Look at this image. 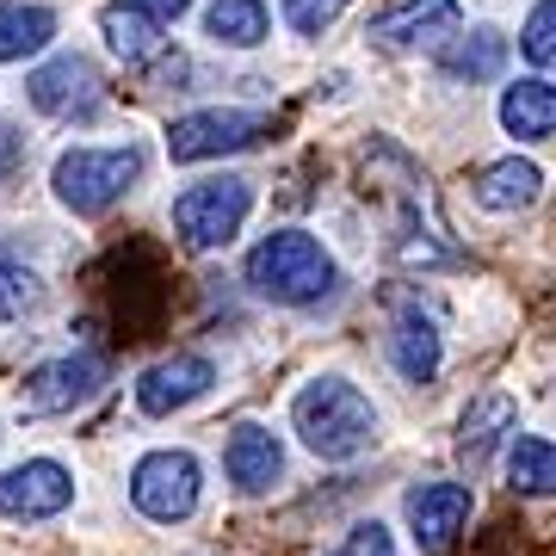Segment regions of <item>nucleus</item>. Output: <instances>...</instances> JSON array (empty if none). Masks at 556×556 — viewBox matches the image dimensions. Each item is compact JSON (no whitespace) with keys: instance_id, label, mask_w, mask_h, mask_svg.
Wrapping results in <instances>:
<instances>
[{"instance_id":"1","label":"nucleus","mask_w":556,"mask_h":556,"mask_svg":"<svg viewBox=\"0 0 556 556\" xmlns=\"http://www.w3.org/2000/svg\"><path fill=\"white\" fill-rule=\"evenodd\" d=\"M291 427L321 464H353L378 445V408L371 396L346 378H316L303 383L298 402H291Z\"/></svg>"},{"instance_id":"2","label":"nucleus","mask_w":556,"mask_h":556,"mask_svg":"<svg viewBox=\"0 0 556 556\" xmlns=\"http://www.w3.org/2000/svg\"><path fill=\"white\" fill-rule=\"evenodd\" d=\"M248 285H254L266 303L303 309V303H321L334 291L340 266L316 236H303V229H273V236L248 254Z\"/></svg>"},{"instance_id":"3","label":"nucleus","mask_w":556,"mask_h":556,"mask_svg":"<svg viewBox=\"0 0 556 556\" xmlns=\"http://www.w3.org/2000/svg\"><path fill=\"white\" fill-rule=\"evenodd\" d=\"M142 179V149L124 142V149H68L56 161V199L75 211V217H100Z\"/></svg>"},{"instance_id":"4","label":"nucleus","mask_w":556,"mask_h":556,"mask_svg":"<svg viewBox=\"0 0 556 556\" xmlns=\"http://www.w3.org/2000/svg\"><path fill=\"white\" fill-rule=\"evenodd\" d=\"M248 211H254V186L248 179H199V186H186L174 199V229L186 248H199V254H211V248H229V241L241 236V223H248Z\"/></svg>"},{"instance_id":"5","label":"nucleus","mask_w":556,"mask_h":556,"mask_svg":"<svg viewBox=\"0 0 556 556\" xmlns=\"http://www.w3.org/2000/svg\"><path fill=\"white\" fill-rule=\"evenodd\" d=\"M199 457L192 452H149L130 470V501H137L142 519H161V526H179V519H192L199 507Z\"/></svg>"},{"instance_id":"6","label":"nucleus","mask_w":556,"mask_h":556,"mask_svg":"<svg viewBox=\"0 0 556 556\" xmlns=\"http://www.w3.org/2000/svg\"><path fill=\"white\" fill-rule=\"evenodd\" d=\"M100 383H105V365H100L93 353L50 358V365H38V371L25 378L20 415H68V408H80V402L93 396Z\"/></svg>"},{"instance_id":"7","label":"nucleus","mask_w":556,"mask_h":556,"mask_svg":"<svg viewBox=\"0 0 556 556\" xmlns=\"http://www.w3.org/2000/svg\"><path fill=\"white\" fill-rule=\"evenodd\" d=\"M260 130H266L260 112H192V118H174V130H167V155L174 161L236 155V149H254Z\"/></svg>"},{"instance_id":"8","label":"nucleus","mask_w":556,"mask_h":556,"mask_svg":"<svg viewBox=\"0 0 556 556\" xmlns=\"http://www.w3.org/2000/svg\"><path fill=\"white\" fill-rule=\"evenodd\" d=\"M75 501V477L62 470L56 457H31V464H13L0 477V514L7 519H50Z\"/></svg>"},{"instance_id":"9","label":"nucleus","mask_w":556,"mask_h":556,"mask_svg":"<svg viewBox=\"0 0 556 556\" xmlns=\"http://www.w3.org/2000/svg\"><path fill=\"white\" fill-rule=\"evenodd\" d=\"M211 383H217V365L204 353H174V358H161V365H149L137 378V408L155 415V420L179 415V408H192Z\"/></svg>"},{"instance_id":"10","label":"nucleus","mask_w":556,"mask_h":556,"mask_svg":"<svg viewBox=\"0 0 556 556\" xmlns=\"http://www.w3.org/2000/svg\"><path fill=\"white\" fill-rule=\"evenodd\" d=\"M470 489L464 482H420L415 495H408V526H415V544L427 556H445L452 551V538L470 526Z\"/></svg>"},{"instance_id":"11","label":"nucleus","mask_w":556,"mask_h":556,"mask_svg":"<svg viewBox=\"0 0 556 556\" xmlns=\"http://www.w3.org/2000/svg\"><path fill=\"white\" fill-rule=\"evenodd\" d=\"M457 25H464L457 0H402V7L371 20V38L390 43V50H433V43L457 38Z\"/></svg>"},{"instance_id":"12","label":"nucleus","mask_w":556,"mask_h":556,"mask_svg":"<svg viewBox=\"0 0 556 556\" xmlns=\"http://www.w3.org/2000/svg\"><path fill=\"white\" fill-rule=\"evenodd\" d=\"M25 93H31V105L50 112V118H75V112L87 118V112L100 105V68L87 56H56L25 80Z\"/></svg>"},{"instance_id":"13","label":"nucleus","mask_w":556,"mask_h":556,"mask_svg":"<svg viewBox=\"0 0 556 556\" xmlns=\"http://www.w3.org/2000/svg\"><path fill=\"white\" fill-rule=\"evenodd\" d=\"M223 470L236 482V495H266L278 477H285V445H278L273 427H260V420H241L229 445H223Z\"/></svg>"},{"instance_id":"14","label":"nucleus","mask_w":556,"mask_h":556,"mask_svg":"<svg viewBox=\"0 0 556 556\" xmlns=\"http://www.w3.org/2000/svg\"><path fill=\"white\" fill-rule=\"evenodd\" d=\"M538 192H544V174H538V161H495V167H482L477 174V204L482 211H495V217H514V211H532Z\"/></svg>"},{"instance_id":"15","label":"nucleus","mask_w":556,"mask_h":556,"mask_svg":"<svg viewBox=\"0 0 556 556\" xmlns=\"http://www.w3.org/2000/svg\"><path fill=\"white\" fill-rule=\"evenodd\" d=\"M100 31H105V43H112V56H118L124 68H142V62H155L161 50H167V38H161V20H155V13H142V7H130V0L105 7V13H100Z\"/></svg>"},{"instance_id":"16","label":"nucleus","mask_w":556,"mask_h":556,"mask_svg":"<svg viewBox=\"0 0 556 556\" xmlns=\"http://www.w3.org/2000/svg\"><path fill=\"white\" fill-rule=\"evenodd\" d=\"M390 358H396V371L408 383H433L439 365H445V340H439V328L420 309H402L396 334H390Z\"/></svg>"},{"instance_id":"17","label":"nucleus","mask_w":556,"mask_h":556,"mask_svg":"<svg viewBox=\"0 0 556 556\" xmlns=\"http://www.w3.org/2000/svg\"><path fill=\"white\" fill-rule=\"evenodd\" d=\"M501 124H507V137H519V142L556 137V87L551 80H514V87L501 93Z\"/></svg>"},{"instance_id":"18","label":"nucleus","mask_w":556,"mask_h":556,"mask_svg":"<svg viewBox=\"0 0 556 556\" xmlns=\"http://www.w3.org/2000/svg\"><path fill=\"white\" fill-rule=\"evenodd\" d=\"M50 38H56V13L50 7H25V0H7L0 7V62L38 56Z\"/></svg>"},{"instance_id":"19","label":"nucleus","mask_w":556,"mask_h":556,"mask_svg":"<svg viewBox=\"0 0 556 556\" xmlns=\"http://www.w3.org/2000/svg\"><path fill=\"white\" fill-rule=\"evenodd\" d=\"M204 31L229 50H254V43H266V0H211Z\"/></svg>"},{"instance_id":"20","label":"nucleus","mask_w":556,"mask_h":556,"mask_svg":"<svg viewBox=\"0 0 556 556\" xmlns=\"http://www.w3.org/2000/svg\"><path fill=\"white\" fill-rule=\"evenodd\" d=\"M507 482H514L519 495H556V445L551 439L519 433L507 445Z\"/></svg>"},{"instance_id":"21","label":"nucleus","mask_w":556,"mask_h":556,"mask_svg":"<svg viewBox=\"0 0 556 556\" xmlns=\"http://www.w3.org/2000/svg\"><path fill=\"white\" fill-rule=\"evenodd\" d=\"M501 62H507V38H501L495 25H477L470 38H457L452 50H445V75H457V80H495Z\"/></svg>"},{"instance_id":"22","label":"nucleus","mask_w":556,"mask_h":556,"mask_svg":"<svg viewBox=\"0 0 556 556\" xmlns=\"http://www.w3.org/2000/svg\"><path fill=\"white\" fill-rule=\"evenodd\" d=\"M514 427V396H482V402H470V415H464V427H457V445L470 452V464L477 457H489L495 452V439Z\"/></svg>"},{"instance_id":"23","label":"nucleus","mask_w":556,"mask_h":556,"mask_svg":"<svg viewBox=\"0 0 556 556\" xmlns=\"http://www.w3.org/2000/svg\"><path fill=\"white\" fill-rule=\"evenodd\" d=\"M43 303V278L20 260H0V321H25Z\"/></svg>"},{"instance_id":"24","label":"nucleus","mask_w":556,"mask_h":556,"mask_svg":"<svg viewBox=\"0 0 556 556\" xmlns=\"http://www.w3.org/2000/svg\"><path fill=\"white\" fill-rule=\"evenodd\" d=\"M519 50L532 68H556V0H538L526 31H519Z\"/></svg>"},{"instance_id":"25","label":"nucleus","mask_w":556,"mask_h":556,"mask_svg":"<svg viewBox=\"0 0 556 556\" xmlns=\"http://www.w3.org/2000/svg\"><path fill=\"white\" fill-rule=\"evenodd\" d=\"M340 13H346V0H285V20H291V31H303V38L328 31Z\"/></svg>"},{"instance_id":"26","label":"nucleus","mask_w":556,"mask_h":556,"mask_svg":"<svg viewBox=\"0 0 556 556\" xmlns=\"http://www.w3.org/2000/svg\"><path fill=\"white\" fill-rule=\"evenodd\" d=\"M334 556H396V544H390V532H383L378 519H365V526H353V532L340 538Z\"/></svg>"},{"instance_id":"27","label":"nucleus","mask_w":556,"mask_h":556,"mask_svg":"<svg viewBox=\"0 0 556 556\" xmlns=\"http://www.w3.org/2000/svg\"><path fill=\"white\" fill-rule=\"evenodd\" d=\"M20 155H25V149H20V130H13V124H0V179L20 167Z\"/></svg>"},{"instance_id":"28","label":"nucleus","mask_w":556,"mask_h":556,"mask_svg":"<svg viewBox=\"0 0 556 556\" xmlns=\"http://www.w3.org/2000/svg\"><path fill=\"white\" fill-rule=\"evenodd\" d=\"M130 7H142V13H155V20L167 25V20H179V13H186L192 0H130Z\"/></svg>"}]
</instances>
